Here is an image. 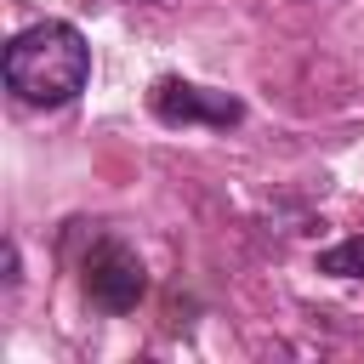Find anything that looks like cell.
I'll use <instances>...</instances> for the list:
<instances>
[{
    "label": "cell",
    "instance_id": "6da1fadb",
    "mask_svg": "<svg viewBox=\"0 0 364 364\" xmlns=\"http://www.w3.org/2000/svg\"><path fill=\"white\" fill-rule=\"evenodd\" d=\"M91 80V46L74 23H34L6 46V85L23 102H74Z\"/></svg>",
    "mask_w": 364,
    "mask_h": 364
},
{
    "label": "cell",
    "instance_id": "7a4b0ae2",
    "mask_svg": "<svg viewBox=\"0 0 364 364\" xmlns=\"http://www.w3.org/2000/svg\"><path fill=\"white\" fill-rule=\"evenodd\" d=\"M148 290V267L131 245L119 239H102L91 256H85V296L102 307V313H131Z\"/></svg>",
    "mask_w": 364,
    "mask_h": 364
},
{
    "label": "cell",
    "instance_id": "3957f363",
    "mask_svg": "<svg viewBox=\"0 0 364 364\" xmlns=\"http://www.w3.org/2000/svg\"><path fill=\"white\" fill-rule=\"evenodd\" d=\"M148 108L165 119V125H239L245 119V102L228 97V91H205V85H188V80H159L148 91Z\"/></svg>",
    "mask_w": 364,
    "mask_h": 364
},
{
    "label": "cell",
    "instance_id": "277c9868",
    "mask_svg": "<svg viewBox=\"0 0 364 364\" xmlns=\"http://www.w3.org/2000/svg\"><path fill=\"white\" fill-rule=\"evenodd\" d=\"M318 273H330V279H364V233L318 250Z\"/></svg>",
    "mask_w": 364,
    "mask_h": 364
}]
</instances>
